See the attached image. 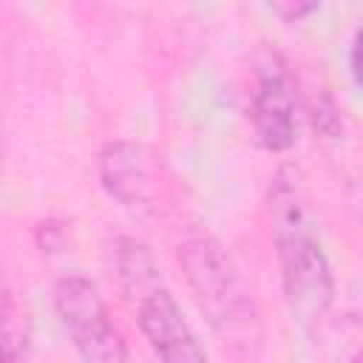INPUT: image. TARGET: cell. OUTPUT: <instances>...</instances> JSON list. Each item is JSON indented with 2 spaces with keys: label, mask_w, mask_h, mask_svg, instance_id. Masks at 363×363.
Instances as JSON below:
<instances>
[{
  "label": "cell",
  "mask_w": 363,
  "mask_h": 363,
  "mask_svg": "<svg viewBox=\"0 0 363 363\" xmlns=\"http://www.w3.org/2000/svg\"><path fill=\"white\" fill-rule=\"evenodd\" d=\"M179 261L218 340L230 352L252 357L261 346V312L227 250L210 233H190L179 247Z\"/></svg>",
  "instance_id": "2"
},
{
  "label": "cell",
  "mask_w": 363,
  "mask_h": 363,
  "mask_svg": "<svg viewBox=\"0 0 363 363\" xmlns=\"http://www.w3.org/2000/svg\"><path fill=\"white\" fill-rule=\"evenodd\" d=\"M99 182L111 199L125 207H145L153 201V170L145 147L133 142H108L99 153Z\"/></svg>",
  "instance_id": "6"
},
{
  "label": "cell",
  "mask_w": 363,
  "mask_h": 363,
  "mask_svg": "<svg viewBox=\"0 0 363 363\" xmlns=\"http://www.w3.org/2000/svg\"><path fill=\"white\" fill-rule=\"evenodd\" d=\"M269 230L289 312L303 326H318L335 303V275L295 164H281L269 182Z\"/></svg>",
  "instance_id": "1"
},
{
  "label": "cell",
  "mask_w": 363,
  "mask_h": 363,
  "mask_svg": "<svg viewBox=\"0 0 363 363\" xmlns=\"http://www.w3.org/2000/svg\"><path fill=\"white\" fill-rule=\"evenodd\" d=\"M116 275L136 323L159 363H207V352L176 303L150 247L139 238L116 241Z\"/></svg>",
  "instance_id": "3"
},
{
  "label": "cell",
  "mask_w": 363,
  "mask_h": 363,
  "mask_svg": "<svg viewBox=\"0 0 363 363\" xmlns=\"http://www.w3.org/2000/svg\"><path fill=\"white\" fill-rule=\"evenodd\" d=\"M275 11L284 17V20H301L303 14H312V11H318V3H303V6H298V3H289V6H275Z\"/></svg>",
  "instance_id": "8"
},
{
  "label": "cell",
  "mask_w": 363,
  "mask_h": 363,
  "mask_svg": "<svg viewBox=\"0 0 363 363\" xmlns=\"http://www.w3.org/2000/svg\"><path fill=\"white\" fill-rule=\"evenodd\" d=\"M349 363H360V357H357V354H354V357H352V360H349Z\"/></svg>",
  "instance_id": "11"
},
{
  "label": "cell",
  "mask_w": 363,
  "mask_h": 363,
  "mask_svg": "<svg viewBox=\"0 0 363 363\" xmlns=\"http://www.w3.org/2000/svg\"><path fill=\"white\" fill-rule=\"evenodd\" d=\"M6 309H9V292H6V284H3V275H0V320H3Z\"/></svg>",
  "instance_id": "10"
},
{
  "label": "cell",
  "mask_w": 363,
  "mask_h": 363,
  "mask_svg": "<svg viewBox=\"0 0 363 363\" xmlns=\"http://www.w3.org/2000/svg\"><path fill=\"white\" fill-rule=\"evenodd\" d=\"M250 119L255 139L261 147L272 153H284L298 139V96L286 65L278 54H261L255 65L252 99H250Z\"/></svg>",
  "instance_id": "5"
},
{
  "label": "cell",
  "mask_w": 363,
  "mask_h": 363,
  "mask_svg": "<svg viewBox=\"0 0 363 363\" xmlns=\"http://www.w3.org/2000/svg\"><path fill=\"white\" fill-rule=\"evenodd\" d=\"M57 318L85 363H125L128 346L94 281L65 275L51 289Z\"/></svg>",
  "instance_id": "4"
},
{
  "label": "cell",
  "mask_w": 363,
  "mask_h": 363,
  "mask_svg": "<svg viewBox=\"0 0 363 363\" xmlns=\"http://www.w3.org/2000/svg\"><path fill=\"white\" fill-rule=\"evenodd\" d=\"M312 122H315V128H318L320 133H326V136H332V139L340 133V113H337V105L332 102V96L320 94V96L312 102Z\"/></svg>",
  "instance_id": "7"
},
{
  "label": "cell",
  "mask_w": 363,
  "mask_h": 363,
  "mask_svg": "<svg viewBox=\"0 0 363 363\" xmlns=\"http://www.w3.org/2000/svg\"><path fill=\"white\" fill-rule=\"evenodd\" d=\"M360 37L354 34L352 37V48H349V71H352V79L354 82H360V65H357V48H360V43H357Z\"/></svg>",
  "instance_id": "9"
}]
</instances>
